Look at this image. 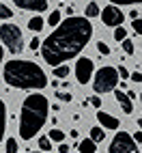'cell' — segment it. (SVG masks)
Returning <instances> with one entry per match:
<instances>
[{"label": "cell", "mask_w": 142, "mask_h": 153, "mask_svg": "<svg viewBox=\"0 0 142 153\" xmlns=\"http://www.w3.org/2000/svg\"><path fill=\"white\" fill-rule=\"evenodd\" d=\"M2 58H4V50H2V43H0V63H2Z\"/></svg>", "instance_id": "obj_36"}, {"label": "cell", "mask_w": 142, "mask_h": 153, "mask_svg": "<svg viewBox=\"0 0 142 153\" xmlns=\"http://www.w3.org/2000/svg\"><path fill=\"white\" fill-rule=\"evenodd\" d=\"M114 97H116L118 106H121V110H123L125 114H131V112H134V101H131V99L127 97V93H123V91L114 88Z\"/></svg>", "instance_id": "obj_10"}, {"label": "cell", "mask_w": 142, "mask_h": 153, "mask_svg": "<svg viewBox=\"0 0 142 153\" xmlns=\"http://www.w3.org/2000/svg\"><path fill=\"white\" fill-rule=\"evenodd\" d=\"M112 4H142V0H110Z\"/></svg>", "instance_id": "obj_28"}, {"label": "cell", "mask_w": 142, "mask_h": 153, "mask_svg": "<svg viewBox=\"0 0 142 153\" xmlns=\"http://www.w3.org/2000/svg\"><path fill=\"white\" fill-rule=\"evenodd\" d=\"M26 153H45V151H26Z\"/></svg>", "instance_id": "obj_38"}, {"label": "cell", "mask_w": 142, "mask_h": 153, "mask_svg": "<svg viewBox=\"0 0 142 153\" xmlns=\"http://www.w3.org/2000/svg\"><path fill=\"white\" fill-rule=\"evenodd\" d=\"M131 28H134L138 35H142V17H138V19H131Z\"/></svg>", "instance_id": "obj_27"}, {"label": "cell", "mask_w": 142, "mask_h": 153, "mask_svg": "<svg viewBox=\"0 0 142 153\" xmlns=\"http://www.w3.org/2000/svg\"><path fill=\"white\" fill-rule=\"evenodd\" d=\"M0 39H2V43L7 45V50L11 54H19L24 50V35L19 30V26H15V24L0 26Z\"/></svg>", "instance_id": "obj_5"}, {"label": "cell", "mask_w": 142, "mask_h": 153, "mask_svg": "<svg viewBox=\"0 0 142 153\" xmlns=\"http://www.w3.org/2000/svg\"><path fill=\"white\" fill-rule=\"evenodd\" d=\"M78 151L80 153H97V142L90 140V138H86V140H82L78 145Z\"/></svg>", "instance_id": "obj_12"}, {"label": "cell", "mask_w": 142, "mask_h": 153, "mask_svg": "<svg viewBox=\"0 0 142 153\" xmlns=\"http://www.w3.org/2000/svg\"><path fill=\"white\" fill-rule=\"evenodd\" d=\"M4 82L13 88H26V91H39L47 86L45 71L33 60H9L2 69Z\"/></svg>", "instance_id": "obj_2"}, {"label": "cell", "mask_w": 142, "mask_h": 153, "mask_svg": "<svg viewBox=\"0 0 142 153\" xmlns=\"http://www.w3.org/2000/svg\"><path fill=\"white\" fill-rule=\"evenodd\" d=\"M43 26H45V19L43 17H30L28 19V28L33 30V33H39V30H43Z\"/></svg>", "instance_id": "obj_14"}, {"label": "cell", "mask_w": 142, "mask_h": 153, "mask_svg": "<svg viewBox=\"0 0 142 153\" xmlns=\"http://www.w3.org/2000/svg\"><path fill=\"white\" fill-rule=\"evenodd\" d=\"M47 138L54 140V142H63V140H65V131H60V129L52 127V129H50V134H47Z\"/></svg>", "instance_id": "obj_16"}, {"label": "cell", "mask_w": 142, "mask_h": 153, "mask_svg": "<svg viewBox=\"0 0 142 153\" xmlns=\"http://www.w3.org/2000/svg\"><path fill=\"white\" fill-rule=\"evenodd\" d=\"M37 48H41V41H39V37H35L33 41H30V50H35V52H37Z\"/></svg>", "instance_id": "obj_31"}, {"label": "cell", "mask_w": 142, "mask_h": 153, "mask_svg": "<svg viewBox=\"0 0 142 153\" xmlns=\"http://www.w3.org/2000/svg\"><path fill=\"white\" fill-rule=\"evenodd\" d=\"M99 17H101V22H104L106 26H123V19H125V13L121 11V9L116 7V4H110V7H106L104 11L99 13Z\"/></svg>", "instance_id": "obj_8"}, {"label": "cell", "mask_w": 142, "mask_h": 153, "mask_svg": "<svg viewBox=\"0 0 142 153\" xmlns=\"http://www.w3.org/2000/svg\"><path fill=\"white\" fill-rule=\"evenodd\" d=\"M88 104H90V106H95V108H99V106H101V99H99V95L90 97V99H88Z\"/></svg>", "instance_id": "obj_30"}, {"label": "cell", "mask_w": 142, "mask_h": 153, "mask_svg": "<svg viewBox=\"0 0 142 153\" xmlns=\"http://www.w3.org/2000/svg\"><path fill=\"white\" fill-rule=\"evenodd\" d=\"M67 76H69V67H67V65L54 67V78H67Z\"/></svg>", "instance_id": "obj_18"}, {"label": "cell", "mask_w": 142, "mask_h": 153, "mask_svg": "<svg viewBox=\"0 0 142 153\" xmlns=\"http://www.w3.org/2000/svg\"><path fill=\"white\" fill-rule=\"evenodd\" d=\"M56 99H60V101H71V99H73V95H71L69 91H56Z\"/></svg>", "instance_id": "obj_24"}, {"label": "cell", "mask_w": 142, "mask_h": 153, "mask_svg": "<svg viewBox=\"0 0 142 153\" xmlns=\"http://www.w3.org/2000/svg\"><path fill=\"white\" fill-rule=\"evenodd\" d=\"M140 99H142V95H140Z\"/></svg>", "instance_id": "obj_39"}, {"label": "cell", "mask_w": 142, "mask_h": 153, "mask_svg": "<svg viewBox=\"0 0 142 153\" xmlns=\"http://www.w3.org/2000/svg\"><path fill=\"white\" fill-rule=\"evenodd\" d=\"M39 149L47 153L50 149H52V140H50L47 136H41V138H39Z\"/></svg>", "instance_id": "obj_20"}, {"label": "cell", "mask_w": 142, "mask_h": 153, "mask_svg": "<svg viewBox=\"0 0 142 153\" xmlns=\"http://www.w3.org/2000/svg\"><path fill=\"white\" fill-rule=\"evenodd\" d=\"M11 17H13V11H11L7 4L0 2V19H11Z\"/></svg>", "instance_id": "obj_21"}, {"label": "cell", "mask_w": 142, "mask_h": 153, "mask_svg": "<svg viewBox=\"0 0 142 153\" xmlns=\"http://www.w3.org/2000/svg\"><path fill=\"white\" fill-rule=\"evenodd\" d=\"M47 24L52 26V28H56V26L60 24V11H52V13H50V17H47Z\"/></svg>", "instance_id": "obj_19"}, {"label": "cell", "mask_w": 142, "mask_h": 153, "mask_svg": "<svg viewBox=\"0 0 142 153\" xmlns=\"http://www.w3.org/2000/svg\"><path fill=\"white\" fill-rule=\"evenodd\" d=\"M121 43H123L125 54H134V41H131V39H125V41H121Z\"/></svg>", "instance_id": "obj_26"}, {"label": "cell", "mask_w": 142, "mask_h": 153, "mask_svg": "<svg viewBox=\"0 0 142 153\" xmlns=\"http://www.w3.org/2000/svg\"><path fill=\"white\" fill-rule=\"evenodd\" d=\"M114 39L121 43V41H125L127 39V30L123 28V26H116V30H114Z\"/></svg>", "instance_id": "obj_22"}, {"label": "cell", "mask_w": 142, "mask_h": 153, "mask_svg": "<svg viewBox=\"0 0 142 153\" xmlns=\"http://www.w3.org/2000/svg\"><path fill=\"white\" fill-rule=\"evenodd\" d=\"M116 71H118V78H123V80H127V78H129V71H127V69H125L123 65H121V67H118Z\"/></svg>", "instance_id": "obj_29"}, {"label": "cell", "mask_w": 142, "mask_h": 153, "mask_svg": "<svg viewBox=\"0 0 142 153\" xmlns=\"http://www.w3.org/2000/svg\"><path fill=\"white\" fill-rule=\"evenodd\" d=\"M97 50H99L101 56H108V54H110V48H108L106 41H97Z\"/></svg>", "instance_id": "obj_25"}, {"label": "cell", "mask_w": 142, "mask_h": 153, "mask_svg": "<svg viewBox=\"0 0 142 153\" xmlns=\"http://www.w3.org/2000/svg\"><path fill=\"white\" fill-rule=\"evenodd\" d=\"M4 153H17V140H15V138H9V140H7Z\"/></svg>", "instance_id": "obj_23"}, {"label": "cell", "mask_w": 142, "mask_h": 153, "mask_svg": "<svg viewBox=\"0 0 142 153\" xmlns=\"http://www.w3.org/2000/svg\"><path fill=\"white\" fill-rule=\"evenodd\" d=\"M106 138V131L101 129V127H93L90 129V140H95V142H101Z\"/></svg>", "instance_id": "obj_17"}, {"label": "cell", "mask_w": 142, "mask_h": 153, "mask_svg": "<svg viewBox=\"0 0 142 153\" xmlns=\"http://www.w3.org/2000/svg\"><path fill=\"white\" fill-rule=\"evenodd\" d=\"M134 140H136V142H142V131H140V129L134 134Z\"/></svg>", "instance_id": "obj_34"}, {"label": "cell", "mask_w": 142, "mask_h": 153, "mask_svg": "<svg viewBox=\"0 0 142 153\" xmlns=\"http://www.w3.org/2000/svg\"><path fill=\"white\" fill-rule=\"evenodd\" d=\"M118 84V71L114 67H101L95 78H93V88L97 95H104V93H112Z\"/></svg>", "instance_id": "obj_4"}, {"label": "cell", "mask_w": 142, "mask_h": 153, "mask_svg": "<svg viewBox=\"0 0 142 153\" xmlns=\"http://www.w3.org/2000/svg\"><path fill=\"white\" fill-rule=\"evenodd\" d=\"M129 17L131 19H138V11H129Z\"/></svg>", "instance_id": "obj_35"}, {"label": "cell", "mask_w": 142, "mask_h": 153, "mask_svg": "<svg viewBox=\"0 0 142 153\" xmlns=\"http://www.w3.org/2000/svg\"><path fill=\"white\" fill-rule=\"evenodd\" d=\"M108 153H140L138 145L131 134H127V131H116V136L112 138V142H110V149Z\"/></svg>", "instance_id": "obj_6"}, {"label": "cell", "mask_w": 142, "mask_h": 153, "mask_svg": "<svg viewBox=\"0 0 142 153\" xmlns=\"http://www.w3.org/2000/svg\"><path fill=\"white\" fill-rule=\"evenodd\" d=\"M58 153H71L69 145H65V142H60V147H58Z\"/></svg>", "instance_id": "obj_33"}, {"label": "cell", "mask_w": 142, "mask_h": 153, "mask_svg": "<svg viewBox=\"0 0 142 153\" xmlns=\"http://www.w3.org/2000/svg\"><path fill=\"white\" fill-rule=\"evenodd\" d=\"M97 121H99L106 129H118V119L112 117V114H108V112H104V110L97 112Z\"/></svg>", "instance_id": "obj_11"}, {"label": "cell", "mask_w": 142, "mask_h": 153, "mask_svg": "<svg viewBox=\"0 0 142 153\" xmlns=\"http://www.w3.org/2000/svg\"><path fill=\"white\" fill-rule=\"evenodd\" d=\"M90 37H93V26H90L88 17L69 15L41 43L43 60L52 67L63 65L65 60L73 58V56H78L86 48V43L90 41Z\"/></svg>", "instance_id": "obj_1"}, {"label": "cell", "mask_w": 142, "mask_h": 153, "mask_svg": "<svg viewBox=\"0 0 142 153\" xmlns=\"http://www.w3.org/2000/svg\"><path fill=\"white\" fill-rule=\"evenodd\" d=\"M84 13H86V17L90 19V17H97V15L101 13V9H99V4H97V2H88V4H86V9H84Z\"/></svg>", "instance_id": "obj_15"}, {"label": "cell", "mask_w": 142, "mask_h": 153, "mask_svg": "<svg viewBox=\"0 0 142 153\" xmlns=\"http://www.w3.org/2000/svg\"><path fill=\"white\" fill-rule=\"evenodd\" d=\"M4 131H7V106H4V101L0 99V145H2Z\"/></svg>", "instance_id": "obj_13"}, {"label": "cell", "mask_w": 142, "mask_h": 153, "mask_svg": "<svg viewBox=\"0 0 142 153\" xmlns=\"http://www.w3.org/2000/svg\"><path fill=\"white\" fill-rule=\"evenodd\" d=\"M15 7L19 9H26V11H37V13H43L47 9V0H13Z\"/></svg>", "instance_id": "obj_9"}, {"label": "cell", "mask_w": 142, "mask_h": 153, "mask_svg": "<svg viewBox=\"0 0 142 153\" xmlns=\"http://www.w3.org/2000/svg\"><path fill=\"white\" fill-rule=\"evenodd\" d=\"M47 97L41 93H33L24 99L22 104V112H19V138L22 140H30L37 136V131L45 125L47 121Z\"/></svg>", "instance_id": "obj_3"}, {"label": "cell", "mask_w": 142, "mask_h": 153, "mask_svg": "<svg viewBox=\"0 0 142 153\" xmlns=\"http://www.w3.org/2000/svg\"><path fill=\"white\" fill-rule=\"evenodd\" d=\"M95 74V63L90 60L88 56H80L78 63H75V78L80 84H88V80L93 78Z\"/></svg>", "instance_id": "obj_7"}, {"label": "cell", "mask_w": 142, "mask_h": 153, "mask_svg": "<svg viewBox=\"0 0 142 153\" xmlns=\"http://www.w3.org/2000/svg\"><path fill=\"white\" fill-rule=\"evenodd\" d=\"M129 78L134 80V82H142V74H140V71H134V74H129Z\"/></svg>", "instance_id": "obj_32"}, {"label": "cell", "mask_w": 142, "mask_h": 153, "mask_svg": "<svg viewBox=\"0 0 142 153\" xmlns=\"http://www.w3.org/2000/svg\"><path fill=\"white\" fill-rule=\"evenodd\" d=\"M138 127H140V131H142V119H138Z\"/></svg>", "instance_id": "obj_37"}]
</instances>
